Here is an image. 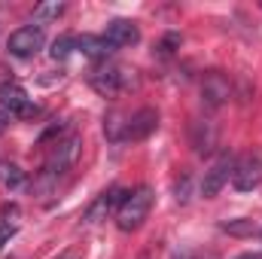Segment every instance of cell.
Here are the masks:
<instances>
[{
  "instance_id": "4fadbf2b",
  "label": "cell",
  "mask_w": 262,
  "mask_h": 259,
  "mask_svg": "<svg viewBox=\"0 0 262 259\" xmlns=\"http://www.w3.org/2000/svg\"><path fill=\"white\" fill-rule=\"evenodd\" d=\"M76 49H79L82 55L95 58V61H107V55L113 52V46L107 43V37H92V34L76 37Z\"/></svg>"
},
{
  "instance_id": "ba28073f",
  "label": "cell",
  "mask_w": 262,
  "mask_h": 259,
  "mask_svg": "<svg viewBox=\"0 0 262 259\" xmlns=\"http://www.w3.org/2000/svg\"><path fill=\"white\" fill-rule=\"evenodd\" d=\"M232 168H235V159H232V156H220V159H216V165H213L210 171H204L201 195H204V198H213V195L226 186V180L232 177Z\"/></svg>"
},
{
  "instance_id": "cb8c5ba5",
  "label": "cell",
  "mask_w": 262,
  "mask_h": 259,
  "mask_svg": "<svg viewBox=\"0 0 262 259\" xmlns=\"http://www.w3.org/2000/svg\"><path fill=\"white\" fill-rule=\"evenodd\" d=\"M171 259H192V253H189V250H177Z\"/></svg>"
},
{
  "instance_id": "d6986e66",
  "label": "cell",
  "mask_w": 262,
  "mask_h": 259,
  "mask_svg": "<svg viewBox=\"0 0 262 259\" xmlns=\"http://www.w3.org/2000/svg\"><path fill=\"white\" fill-rule=\"evenodd\" d=\"M189 186H192V180H189V174H186V177H183V180H180V183L174 186V198H177L180 204H186V201H189Z\"/></svg>"
},
{
  "instance_id": "8992f818",
  "label": "cell",
  "mask_w": 262,
  "mask_h": 259,
  "mask_svg": "<svg viewBox=\"0 0 262 259\" xmlns=\"http://www.w3.org/2000/svg\"><path fill=\"white\" fill-rule=\"evenodd\" d=\"M0 110L12 113V116H31L37 107H31V98L21 85L15 82H3L0 85Z\"/></svg>"
},
{
  "instance_id": "6da1fadb",
  "label": "cell",
  "mask_w": 262,
  "mask_h": 259,
  "mask_svg": "<svg viewBox=\"0 0 262 259\" xmlns=\"http://www.w3.org/2000/svg\"><path fill=\"white\" fill-rule=\"evenodd\" d=\"M89 82H92V89H95L98 95H104V98H116V95H122V92H128V89L137 85V76H134V70H128V67L98 64L95 70H92Z\"/></svg>"
},
{
  "instance_id": "e0dca14e",
  "label": "cell",
  "mask_w": 262,
  "mask_h": 259,
  "mask_svg": "<svg viewBox=\"0 0 262 259\" xmlns=\"http://www.w3.org/2000/svg\"><path fill=\"white\" fill-rule=\"evenodd\" d=\"M73 49H76V37L64 34V37H58V40L52 43V58H55V61H61V58H67Z\"/></svg>"
},
{
  "instance_id": "7402d4cb",
  "label": "cell",
  "mask_w": 262,
  "mask_h": 259,
  "mask_svg": "<svg viewBox=\"0 0 262 259\" xmlns=\"http://www.w3.org/2000/svg\"><path fill=\"white\" fill-rule=\"evenodd\" d=\"M9 122H12V113H6V110H0V134L9 128Z\"/></svg>"
},
{
  "instance_id": "52a82bcc",
  "label": "cell",
  "mask_w": 262,
  "mask_h": 259,
  "mask_svg": "<svg viewBox=\"0 0 262 259\" xmlns=\"http://www.w3.org/2000/svg\"><path fill=\"white\" fill-rule=\"evenodd\" d=\"M232 98V82L223 76V73H207L204 79H201V101L207 104V107H223L226 101Z\"/></svg>"
},
{
  "instance_id": "603a6c76",
  "label": "cell",
  "mask_w": 262,
  "mask_h": 259,
  "mask_svg": "<svg viewBox=\"0 0 262 259\" xmlns=\"http://www.w3.org/2000/svg\"><path fill=\"white\" fill-rule=\"evenodd\" d=\"M58 259H82V256H79V250H64Z\"/></svg>"
},
{
  "instance_id": "ac0fdd59",
  "label": "cell",
  "mask_w": 262,
  "mask_h": 259,
  "mask_svg": "<svg viewBox=\"0 0 262 259\" xmlns=\"http://www.w3.org/2000/svg\"><path fill=\"white\" fill-rule=\"evenodd\" d=\"M223 232H229V235H253L256 232V226H253V220H238V223H223Z\"/></svg>"
},
{
  "instance_id": "7a4b0ae2",
  "label": "cell",
  "mask_w": 262,
  "mask_h": 259,
  "mask_svg": "<svg viewBox=\"0 0 262 259\" xmlns=\"http://www.w3.org/2000/svg\"><path fill=\"white\" fill-rule=\"evenodd\" d=\"M149 207H152V189L149 186H140V189L128 192L125 201L119 204V210H116V226L122 232L140 229V223L149 217Z\"/></svg>"
},
{
  "instance_id": "d4e9b609",
  "label": "cell",
  "mask_w": 262,
  "mask_h": 259,
  "mask_svg": "<svg viewBox=\"0 0 262 259\" xmlns=\"http://www.w3.org/2000/svg\"><path fill=\"white\" fill-rule=\"evenodd\" d=\"M241 259H262V256H259V253H244Z\"/></svg>"
},
{
  "instance_id": "277c9868",
  "label": "cell",
  "mask_w": 262,
  "mask_h": 259,
  "mask_svg": "<svg viewBox=\"0 0 262 259\" xmlns=\"http://www.w3.org/2000/svg\"><path fill=\"white\" fill-rule=\"evenodd\" d=\"M43 46H46L43 25H25V28H18V31L9 34V43H6V49L15 58H34Z\"/></svg>"
},
{
  "instance_id": "5bb4252c",
  "label": "cell",
  "mask_w": 262,
  "mask_h": 259,
  "mask_svg": "<svg viewBox=\"0 0 262 259\" xmlns=\"http://www.w3.org/2000/svg\"><path fill=\"white\" fill-rule=\"evenodd\" d=\"M104 131H107L110 140H125V134H128V119H125L122 113H110V116L104 119Z\"/></svg>"
},
{
  "instance_id": "5b68a950",
  "label": "cell",
  "mask_w": 262,
  "mask_h": 259,
  "mask_svg": "<svg viewBox=\"0 0 262 259\" xmlns=\"http://www.w3.org/2000/svg\"><path fill=\"white\" fill-rule=\"evenodd\" d=\"M232 186L238 192H253L262 186V159L259 156H244L241 162H235L232 168Z\"/></svg>"
},
{
  "instance_id": "30bf717a",
  "label": "cell",
  "mask_w": 262,
  "mask_h": 259,
  "mask_svg": "<svg viewBox=\"0 0 262 259\" xmlns=\"http://www.w3.org/2000/svg\"><path fill=\"white\" fill-rule=\"evenodd\" d=\"M107 43L113 46V49H122V46H134L137 40H140V28L128 21V18H116V21H110L107 25Z\"/></svg>"
},
{
  "instance_id": "2e32d148",
  "label": "cell",
  "mask_w": 262,
  "mask_h": 259,
  "mask_svg": "<svg viewBox=\"0 0 262 259\" xmlns=\"http://www.w3.org/2000/svg\"><path fill=\"white\" fill-rule=\"evenodd\" d=\"M0 183L6 189H18L25 183V171L18 165H0Z\"/></svg>"
},
{
  "instance_id": "9a60e30c",
  "label": "cell",
  "mask_w": 262,
  "mask_h": 259,
  "mask_svg": "<svg viewBox=\"0 0 262 259\" xmlns=\"http://www.w3.org/2000/svg\"><path fill=\"white\" fill-rule=\"evenodd\" d=\"M61 12H64V3L61 0H46V3H37L34 6V21H55Z\"/></svg>"
},
{
  "instance_id": "9c48e42d",
  "label": "cell",
  "mask_w": 262,
  "mask_h": 259,
  "mask_svg": "<svg viewBox=\"0 0 262 259\" xmlns=\"http://www.w3.org/2000/svg\"><path fill=\"white\" fill-rule=\"evenodd\" d=\"M125 195L122 189H107V192H101L89 207H85V213H82V223H101V220H107V213L116 207L119 210V204L125 201Z\"/></svg>"
},
{
  "instance_id": "ffe728a7",
  "label": "cell",
  "mask_w": 262,
  "mask_h": 259,
  "mask_svg": "<svg viewBox=\"0 0 262 259\" xmlns=\"http://www.w3.org/2000/svg\"><path fill=\"white\" fill-rule=\"evenodd\" d=\"M12 235H15V226H12V223H0V250L6 247V241H9Z\"/></svg>"
},
{
  "instance_id": "7c38bea8",
  "label": "cell",
  "mask_w": 262,
  "mask_h": 259,
  "mask_svg": "<svg viewBox=\"0 0 262 259\" xmlns=\"http://www.w3.org/2000/svg\"><path fill=\"white\" fill-rule=\"evenodd\" d=\"M192 146H195L198 156L213 153V146H216V125L210 119H195L192 122Z\"/></svg>"
},
{
  "instance_id": "3957f363",
  "label": "cell",
  "mask_w": 262,
  "mask_h": 259,
  "mask_svg": "<svg viewBox=\"0 0 262 259\" xmlns=\"http://www.w3.org/2000/svg\"><path fill=\"white\" fill-rule=\"evenodd\" d=\"M79 149H82V137H79V134H67V137H61V140L49 149L46 165H43V174H46V177H61L64 171H70V168L76 165Z\"/></svg>"
},
{
  "instance_id": "8fae6325",
  "label": "cell",
  "mask_w": 262,
  "mask_h": 259,
  "mask_svg": "<svg viewBox=\"0 0 262 259\" xmlns=\"http://www.w3.org/2000/svg\"><path fill=\"white\" fill-rule=\"evenodd\" d=\"M156 128H159V113H156L152 107H143V110H137L128 119V134H125V140H146Z\"/></svg>"
},
{
  "instance_id": "44dd1931",
  "label": "cell",
  "mask_w": 262,
  "mask_h": 259,
  "mask_svg": "<svg viewBox=\"0 0 262 259\" xmlns=\"http://www.w3.org/2000/svg\"><path fill=\"white\" fill-rule=\"evenodd\" d=\"M177 43H180V37H177V34H171V37H165V43H162V52H165V55H168V52H174L171 46H177Z\"/></svg>"
}]
</instances>
